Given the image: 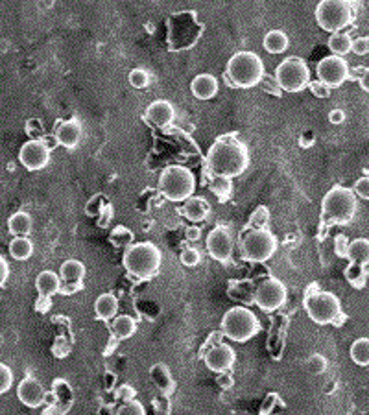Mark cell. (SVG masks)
Here are the masks:
<instances>
[{"label": "cell", "mask_w": 369, "mask_h": 415, "mask_svg": "<svg viewBox=\"0 0 369 415\" xmlns=\"http://www.w3.org/2000/svg\"><path fill=\"white\" fill-rule=\"evenodd\" d=\"M209 213H211V205L205 197H188L181 209L183 216L193 223L205 222L209 218Z\"/></svg>", "instance_id": "21"}, {"label": "cell", "mask_w": 369, "mask_h": 415, "mask_svg": "<svg viewBox=\"0 0 369 415\" xmlns=\"http://www.w3.org/2000/svg\"><path fill=\"white\" fill-rule=\"evenodd\" d=\"M87 214L89 216H93V218H96V216H100V213L104 211V205H102V196H94L91 202L87 203Z\"/></svg>", "instance_id": "46"}, {"label": "cell", "mask_w": 369, "mask_h": 415, "mask_svg": "<svg viewBox=\"0 0 369 415\" xmlns=\"http://www.w3.org/2000/svg\"><path fill=\"white\" fill-rule=\"evenodd\" d=\"M151 379L156 382V386L163 391V395H170L174 391V382H172L170 369L165 363H157L150 369Z\"/></svg>", "instance_id": "28"}, {"label": "cell", "mask_w": 369, "mask_h": 415, "mask_svg": "<svg viewBox=\"0 0 369 415\" xmlns=\"http://www.w3.org/2000/svg\"><path fill=\"white\" fill-rule=\"evenodd\" d=\"M277 87L285 93H299L310 83V70L301 57H288L276 68Z\"/></svg>", "instance_id": "10"}, {"label": "cell", "mask_w": 369, "mask_h": 415, "mask_svg": "<svg viewBox=\"0 0 369 415\" xmlns=\"http://www.w3.org/2000/svg\"><path fill=\"white\" fill-rule=\"evenodd\" d=\"M128 276L137 280H150L159 273L163 264L161 249L153 242H137L126 249L122 257Z\"/></svg>", "instance_id": "2"}, {"label": "cell", "mask_w": 369, "mask_h": 415, "mask_svg": "<svg viewBox=\"0 0 369 415\" xmlns=\"http://www.w3.org/2000/svg\"><path fill=\"white\" fill-rule=\"evenodd\" d=\"M153 408H156L157 414L159 415H168V412H170V405H168L167 395H165V397H161V399L153 400Z\"/></svg>", "instance_id": "49"}, {"label": "cell", "mask_w": 369, "mask_h": 415, "mask_svg": "<svg viewBox=\"0 0 369 415\" xmlns=\"http://www.w3.org/2000/svg\"><path fill=\"white\" fill-rule=\"evenodd\" d=\"M288 299V290H286L285 282H281L276 277L262 280L255 290L253 303L259 306L260 310L264 312H276L283 308Z\"/></svg>", "instance_id": "11"}, {"label": "cell", "mask_w": 369, "mask_h": 415, "mask_svg": "<svg viewBox=\"0 0 369 415\" xmlns=\"http://www.w3.org/2000/svg\"><path fill=\"white\" fill-rule=\"evenodd\" d=\"M308 87H310V91H312L314 96H317V98H329L331 96V87H327L325 83L319 82V80H316V82H310L308 83Z\"/></svg>", "instance_id": "44"}, {"label": "cell", "mask_w": 369, "mask_h": 415, "mask_svg": "<svg viewBox=\"0 0 369 415\" xmlns=\"http://www.w3.org/2000/svg\"><path fill=\"white\" fill-rule=\"evenodd\" d=\"M343 276L347 279V282L356 290H362L368 282V271H366L364 266L354 264V262H349V266L343 270Z\"/></svg>", "instance_id": "31"}, {"label": "cell", "mask_w": 369, "mask_h": 415, "mask_svg": "<svg viewBox=\"0 0 369 415\" xmlns=\"http://www.w3.org/2000/svg\"><path fill=\"white\" fill-rule=\"evenodd\" d=\"M10 277V264H8V260L0 255V286L4 285L6 280Z\"/></svg>", "instance_id": "52"}, {"label": "cell", "mask_w": 369, "mask_h": 415, "mask_svg": "<svg viewBox=\"0 0 369 415\" xmlns=\"http://www.w3.org/2000/svg\"><path fill=\"white\" fill-rule=\"evenodd\" d=\"M174 107H172L170 102L167 100H156V102H151L148 105V110H146L144 119L146 122L153 128H168V126L174 122Z\"/></svg>", "instance_id": "17"}, {"label": "cell", "mask_w": 369, "mask_h": 415, "mask_svg": "<svg viewBox=\"0 0 369 415\" xmlns=\"http://www.w3.org/2000/svg\"><path fill=\"white\" fill-rule=\"evenodd\" d=\"M234 249V239L231 229L225 225H218L214 227L207 236V251L214 260L218 262H229L233 257Z\"/></svg>", "instance_id": "14"}, {"label": "cell", "mask_w": 369, "mask_h": 415, "mask_svg": "<svg viewBox=\"0 0 369 415\" xmlns=\"http://www.w3.org/2000/svg\"><path fill=\"white\" fill-rule=\"evenodd\" d=\"M250 166V151L244 142L234 137H220L207 151V168L211 176L239 177Z\"/></svg>", "instance_id": "1"}, {"label": "cell", "mask_w": 369, "mask_h": 415, "mask_svg": "<svg viewBox=\"0 0 369 415\" xmlns=\"http://www.w3.org/2000/svg\"><path fill=\"white\" fill-rule=\"evenodd\" d=\"M48 306H50V299H43V297H39V301L36 303V308L39 312H47Z\"/></svg>", "instance_id": "58"}, {"label": "cell", "mask_w": 369, "mask_h": 415, "mask_svg": "<svg viewBox=\"0 0 369 415\" xmlns=\"http://www.w3.org/2000/svg\"><path fill=\"white\" fill-rule=\"evenodd\" d=\"M128 80H130V85L133 89H146L150 85V74L146 73L144 68H133Z\"/></svg>", "instance_id": "37"}, {"label": "cell", "mask_w": 369, "mask_h": 415, "mask_svg": "<svg viewBox=\"0 0 369 415\" xmlns=\"http://www.w3.org/2000/svg\"><path fill=\"white\" fill-rule=\"evenodd\" d=\"M260 322L257 314L248 306H233L222 317V336L229 342L246 343L260 332Z\"/></svg>", "instance_id": "6"}, {"label": "cell", "mask_w": 369, "mask_h": 415, "mask_svg": "<svg viewBox=\"0 0 369 415\" xmlns=\"http://www.w3.org/2000/svg\"><path fill=\"white\" fill-rule=\"evenodd\" d=\"M317 27L329 33H336L347 28L353 21V8L349 0H319L316 6Z\"/></svg>", "instance_id": "9"}, {"label": "cell", "mask_w": 369, "mask_h": 415, "mask_svg": "<svg viewBox=\"0 0 369 415\" xmlns=\"http://www.w3.org/2000/svg\"><path fill=\"white\" fill-rule=\"evenodd\" d=\"M31 227H33V220L24 211L11 214L10 220H8V231L13 236H28L31 233Z\"/></svg>", "instance_id": "25"}, {"label": "cell", "mask_w": 369, "mask_h": 415, "mask_svg": "<svg viewBox=\"0 0 369 415\" xmlns=\"http://www.w3.org/2000/svg\"><path fill=\"white\" fill-rule=\"evenodd\" d=\"M353 193L356 194V197L369 199V172H366V176L356 179V183H354V187H353Z\"/></svg>", "instance_id": "42"}, {"label": "cell", "mask_w": 369, "mask_h": 415, "mask_svg": "<svg viewBox=\"0 0 369 415\" xmlns=\"http://www.w3.org/2000/svg\"><path fill=\"white\" fill-rule=\"evenodd\" d=\"M351 52H354L356 56H368L369 54V37L360 36V37H356V39H353V50H351Z\"/></svg>", "instance_id": "45"}, {"label": "cell", "mask_w": 369, "mask_h": 415, "mask_svg": "<svg viewBox=\"0 0 369 415\" xmlns=\"http://www.w3.org/2000/svg\"><path fill=\"white\" fill-rule=\"evenodd\" d=\"M94 314H96V319L107 323L111 327V319H114L116 314H119V297L111 294V292L96 297V301H94Z\"/></svg>", "instance_id": "20"}, {"label": "cell", "mask_w": 369, "mask_h": 415, "mask_svg": "<svg viewBox=\"0 0 369 415\" xmlns=\"http://www.w3.org/2000/svg\"><path fill=\"white\" fill-rule=\"evenodd\" d=\"M209 188L214 196L218 197L220 202L224 203L227 202L231 194H233V179L231 177L224 176H211V183H209Z\"/></svg>", "instance_id": "29"}, {"label": "cell", "mask_w": 369, "mask_h": 415, "mask_svg": "<svg viewBox=\"0 0 369 415\" xmlns=\"http://www.w3.org/2000/svg\"><path fill=\"white\" fill-rule=\"evenodd\" d=\"M196 190V177L193 170L181 165H170L161 172L159 193L170 202H187Z\"/></svg>", "instance_id": "7"}, {"label": "cell", "mask_w": 369, "mask_h": 415, "mask_svg": "<svg viewBox=\"0 0 369 415\" xmlns=\"http://www.w3.org/2000/svg\"><path fill=\"white\" fill-rule=\"evenodd\" d=\"M185 236H187L188 242H198V240L202 239V229H199L198 225H190V227H187V231H185Z\"/></svg>", "instance_id": "51"}, {"label": "cell", "mask_w": 369, "mask_h": 415, "mask_svg": "<svg viewBox=\"0 0 369 415\" xmlns=\"http://www.w3.org/2000/svg\"><path fill=\"white\" fill-rule=\"evenodd\" d=\"M202 262V253L196 248H187L181 251V264L187 268H194Z\"/></svg>", "instance_id": "41"}, {"label": "cell", "mask_w": 369, "mask_h": 415, "mask_svg": "<svg viewBox=\"0 0 369 415\" xmlns=\"http://www.w3.org/2000/svg\"><path fill=\"white\" fill-rule=\"evenodd\" d=\"M205 360V365H207L209 371L213 373H227L231 371L236 362V353L234 349L227 343H216L214 347H211L203 356Z\"/></svg>", "instance_id": "15"}, {"label": "cell", "mask_w": 369, "mask_h": 415, "mask_svg": "<svg viewBox=\"0 0 369 415\" xmlns=\"http://www.w3.org/2000/svg\"><path fill=\"white\" fill-rule=\"evenodd\" d=\"M264 50L270 54H283L288 50V45H290V39L286 36L283 30H271L264 36Z\"/></svg>", "instance_id": "26"}, {"label": "cell", "mask_w": 369, "mask_h": 415, "mask_svg": "<svg viewBox=\"0 0 369 415\" xmlns=\"http://www.w3.org/2000/svg\"><path fill=\"white\" fill-rule=\"evenodd\" d=\"M268 223H270V211L264 205H260L251 213L250 222H248V231L250 229H268Z\"/></svg>", "instance_id": "35"}, {"label": "cell", "mask_w": 369, "mask_h": 415, "mask_svg": "<svg viewBox=\"0 0 369 415\" xmlns=\"http://www.w3.org/2000/svg\"><path fill=\"white\" fill-rule=\"evenodd\" d=\"M114 415H146V410H144V406H142V402L133 399V400H126L124 405L120 406Z\"/></svg>", "instance_id": "39"}, {"label": "cell", "mask_w": 369, "mask_h": 415, "mask_svg": "<svg viewBox=\"0 0 369 415\" xmlns=\"http://www.w3.org/2000/svg\"><path fill=\"white\" fill-rule=\"evenodd\" d=\"M61 277H59V273H56V271L52 270L41 271L36 279L37 294H39V297H43V299H52L54 296H57V294L61 292Z\"/></svg>", "instance_id": "19"}, {"label": "cell", "mask_w": 369, "mask_h": 415, "mask_svg": "<svg viewBox=\"0 0 369 415\" xmlns=\"http://www.w3.org/2000/svg\"><path fill=\"white\" fill-rule=\"evenodd\" d=\"M316 74L317 80L325 83L327 87L338 89L349 80L351 68L342 56H327L317 63Z\"/></svg>", "instance_id": "12"}, {"label": "cell", "mask_w": 369, "mask_h": 415, "mask_svg": "<svg viewBox=\"0 0 369 415\" xmlns=\"http://www.w3.org/2000/svg\"><path fill=\"white\" fill-rule=\"evenodd\" d=\"M218 384L222 386V388H224V389H229V388H231V386H233V379H231V375H229V371H227V373H220L218 375Z\"/></svg>", "instance_id": "55"}, {"label": "cell", "mask_w": 369, "mask_h": 415, "mask_svg": "<svg viewBox=\"0 0 369 415\" xmlns=\"http://www.w3.org/2000/svg\"><path fill=\"white\" fill-rule=\"evenodd\" d=\"M329 48L333 50L336 56H345L353 50V39L343 33V31H336V33H331V39H329Z\"/></svg>", "instance_id": "33"}, {"label": "cell", "mask_w": 369, "mask_h": 415, "mask_svg": "<svg viewBox=\"0 0 369 415\" xmlns=\"http://www.w3.org/2000/svg\"><path fill=\"white\" fill-rule=\"evenodd\" d=\"M19 161L30 172L43 170L50 163V146L43 139L28 140L19 151Z\"/></svg>", "instance_id": "13"}, {"label": "cell", "mask_w": 369, "mask_h": 415, "mask_svg": "<svg viewBox=\"0 0 369 415\" xmlns=\"http://www.w3.org/2000/svg\"><path fill=\"white\" fill-rule=\"evenodd\" d=\"M276 400H277V395H268L264 400V405H262V408H260V415H270V412L273 410V406H276Z\"/></svg>", "instance_id": "53"}, {"label": "cell", "mask_w": 369, "mask_h": 415, "mask_svg": "<svg viewBox=\"0 0 369 415\" xmlns=\"http://www.w3.org/2000/svg\"><path fill=\"white\" fill-rule=\"evenodd\" d=\"M190 91L198 100H213L218 94V80L213 74H198L190 83Z\"/></svg>", "instance_id": "22"}, {"label": "cell", "mask_w": 369, "mask_h": 415, "mask_svg": "<svg viewBox=\"0 0 369 415\" xmlns=\"http://www.w3.org/2000/svg\"><path fill=\"white\" fill-rule=\"evenodd\" d=\"M116 397L124 400V402L126 400H133L135 399V388L130 384H122L119 389H116Z\"/></svg>", "instance_id": "47"}, {"label": "cell", "mask_w": 369, "mask_h": 415, "mask_svg": "<svg viewBox=\"0 0 369 415\" xmlns=\"http://www.w3.org/2000/svg\"><path fill=\"white\" fill-rule=\"evenodd\" d=\"M52 391L54 395H56V400L59 402V405L65 406V408L70 406L74 395H73V388H70V384H68L67 380H63V379L54 380Z\"/></svg>", "instance_id": "34"}, {"label": "cell", "mask_w": 369, "mask_h": 415, "mask_svg": "<svg viewBox=\"0 0 369 415\" xmlns=\"http://www.w3.org/2000/svg\"><path fill=\"white\" fill-rule=\"evenodd\" d=\"M11 386H13V371L8 363L0 362V395L10 391Z\"/></svg>", "instance_id": "38"}, {"label": "cell", "mask_w": 369, "mask_h": 415, "mask_svg": "<svg viewBox=\"0 0 369 415\" xmlns=\"http://www.w3.org/2000/svg\"><path fill=\"white\" fill-rule=\"evenodd\" d=\"M359 83H360V87L364 89L366 93H369V68H366L364 73H362V76H360Z\"/></svg>", "instance_id": "57"}, {"label": "cell", "mask_w": 369, "mask_h": 415, "mask_svg": "<svg viewBox=\"0 0 369 415\" xmlns=\"http://www.w3.org/2000/svg\"><path fill=\"white\" fill-rule=\"evenodd\" d=\"M279 240L270 229H250L240 240V253L248 262H266L277 253Z\"/></svg>", "instance_id": "8"}, {"label": "cell", "mask_w": 369, "mask_h": 415, "mask_svg": "<svg viewBox=\"0 0 369 415\" xmlns=\"http://www.w3.org/2000/svg\"><path fill=\"white\" fill-rule=\"evenodd\" d=\"M100 214H102V216H100V225H102V227H105V225H107V220L113 216V209L107 205V207H104V211H102Z\"/></svg>", "instance_id": "56"}, {"label": "cell", "mask_w": 369, "mask_h": 415, "mask_svg": "<svg viewBox=\"0 0 369 415\" xmlns=\"http://www.w3.org/2000/svg\"><path fill=\"white\" fill-rule=\"evenodd\" d=\"M349 262L360 266H369V239H356L349 244Z\"/></svg>", "instance_id": "27"}, {"label": "cell", "mask_w": 369, "mask_h": 415, "mask_svg": "<svg viewBox=\"0 0 369 415\" xmlns=\"http://www.w3.org/2000/svg\"><path fill=\"white\" fill-rule=\"evenodd\" d=\"M82 137H84V128H82V124H80L76 119L65 120V122H61V124L57 126V144L67 148V150H74V148L82 142Z\"/></svg>", "instance_id": "18"}, {"label": "cell", "mask_w": 369, "mask_h": 415, "mask_svg": "<svg viewBox=\"0 0 369 415\" xmlns=\"http://www.w3.org/2000/svg\"><path fill=\"white\" fill-rule=\"evenodd\" d=\"M359 209V197L353 188L333 187L322 202V222L327 225H347Z\"/></svg>", "instance_id": "4"}, {"label": "cell", "mask_w": 369, "mask_h": 415, "mask_svg": "<svg viewBox=\"0 0 369 415\" xmlns=\"http://www.w3.org/2000/svg\"><path fill=\"white\" fill-rule=\"evenodd\" d=\"M351 360L360 368H368L369 365V338H359L354 340L351 345Z\"/></svg>", "instance_id": "32"}, {"label": "cell", "mask_w": 369, "mask_h": 415, "mask_svg": "<svg viewBox=\"0 0 369 415\" xmlns=\"http://www.w3.org/2000/svg\"><path fill=\"white\" fill-rule=\"evenodd\" d=\"M80 290H84V282H70V285H63L59 294H63V296H73V294H76Z\"/></svg>", "instance_id": "50"}, {"label": "cell", "mask_w": 369, "mask_h": 415, "mask_svg": "<svg viewBox=\"0 0 369 415\" xmlns=\"http://www.w3.org/2000/svg\"><path fill=\"white\" fill-rule=\"evenodd\" d=\"M225 78L233 87L251 89L264 80V63L255 52H236L227 61Z\"/></svg>", "instance_id": "5"}, {"label": "cell", "mask_w": 369, "mask_h": 415, "mask_svg": "<svg viewBox=\"0 0 369 415\" xmlns=\"http://www.w3.org/2000/svg\"><path fill=\"white\" fill-rule=\"evenodd\" d=\"M111 242H113L116 248H130V246L133 244V233H131L130 229L119 225V227L111 233Z\"/></svg>", "instance_id": "36"}, {"label": "cell", "mask_w": 369, "mask_h": 415, "mask_svg": "<svg viewBox=\"0 0 369 415\" xmlns=\"http://www.w3.org/2000/svg\"><path fill=\"white\" fill-rule=\"evenodd\" d=\"M307 368L312 375H322L327 371V359L323 354H312L310 359L307 360Z\"/></svg>", "instance_id": "40"}, {"label": "cell", "mask_w": 369, "mask_h": 415, "mask_svg": "<svg viewBox=\"0 0 369 415\" xmlns=\"http://www.w3.org/2000/svg\"><path fill=\"white\" fill-rule=\"evenodd\" d=\"M41 415H67V408L59 402H54V405H48Z\"/></svg>", "instance_id": "48"}, {"label": "cell", "mask_w": 369, "mask_h": 415, "mask_svg": "<svg viewBox=\"0 0 369 415\" xmlns=\"http://www.w3.org/2000/svg\"><path fill=\"white\" fill-rule=\"evenodd\" d=\"M85 264L82 260L68 259L65 260L59 268V277H61L63 285H70V282H84L85 279Z\"/></svg>", "instance_id": "23"}, {"label": "cell", "mask_w": 369, "mask_h": 415, "mask_svg": "<svg viewBox=\"0 0 369 415\" xmlns=\"http://www.w3.org/2000/svg\"><path fill=\"white\" fill-rule=\"evenodd\" d=\"M47 395L48 391L41 384V380H37L31 375L22 379L17 386V399L27 408H41L43 405H47Z\"/></svg>", "instance_id": "16"}, {"label": "cell", "mask_w": 369, "mask_h": 415, "mask_svg": "<svg viewBox=\"0 0 369 415\" xmlns=\"http://www.w3.org/2000/svg\"><path fill=\"white\" fill-rule=\"evenodd\" d=\"M110 329L113 338H116V340H130L137 332V319L135 317L128 316V314L116 316L113 319V323H111Z\"/></svg>", "instance_id": "24"}, {"label": "cell", "mask_w": 369, "mask_h": 415, "mask_svg": "<svg viewBox=\"0 0 369 415\" xmlns=\"http://www.w3.org/2000/svg\"><path fill=\"white\" fill-rule=\"evenodd\" d=\"M349 242L347 236L345 234H336V239H334V253L342 257V259H347V251H349Z\"/></svg>", "instance_id": "43"}, {"label": "cell", "mask_w": 369, "mask_h": 415, "mask_svg": "<svg viewBox=\"0 0 369 415\" xmlns=\"http://www.w3.org/2000/svg\"><path fill=\"white\" fill-rule=\"evenodd\" d=\"M10 255L15 260H28L33 255V244L28 236H13L10 242Z\"/></svg>", "instance_id": "30"}, {"label": "cell", "mask_w": 369, "mask_h": 415, "mask_svg": "<svg viewBox=\"0 0 369 415\" xmlns=\"http://www.w3.org/2000/svg\"><path fill=\"white\" fill-rule=\"evenodd\" d=\"M305 312L317 325H336L340 327L345 319L342 314V303L333 292H322L316 282L308 286L305 292Z\"/></svg>", "instance_id": "3"}, {"label": "cell", "mask_w": 369, "mask_h": 415, "mask_svg": "<svg viewBox=\"0 0 369 415\" xmlns=\"http://www.w3.org/2000/svg\"><path fill=\"white\" fill-rule=\"evenodd\" d=\"M329 122L331 124H343L345 122V113L342 110H333L329 113Z\"/></svg>", "instance_id": "54"}]
</instances>
